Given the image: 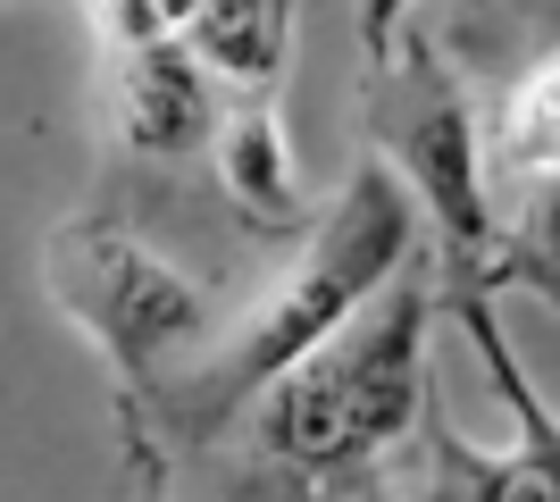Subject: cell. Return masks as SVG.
Returning a JSON list of instances; mask_svg holds the SVG:
<instances>
[{
    "label": "cell",
    "mask_w": 560,
    "mask_h": 502,
    "mask_svg": "<svg viewBox=\"0 0 560 502\" xmlns=\"http://www.w3.org/2000/svg\"><path fill=\"white\" fill-rule=\"evenodd\" d=\"M419 335H427V311H419V293H401L376 327H360L351 343L293 369L277 385V402H268V444H284L302 460L394 444L410 428V410H419Z\"/></svg>",
    "instance_id": "cell-1"
},
{
    "label": "cell",
    "mask_w": 560,
    "mask_h": 502,
    "mask_svg": "<svg viewBox=\"0 0 560 502\" xmlns=\"http://www.w3.org/2000/svg\"><path fill=\"white\" fill-rule=\"evenodd\" d=\"M394 252H401V201L385 192V176H369V185L351 192V218L335 226L318 252H310V268L293 277V285L277 293V311L252 327V343H243V369H284V360H302L318 335L335 327V318L360 302V293L394 268Z\"/></svg>",
    "instance_id": "cell-2"
},
{
    "label": "cell",
    "mask_w": 560,
    "mask_h": 502,
    "mask_svg": "<svg viewBox=\"0 0 560 502\" xmlns=\"http://www.w3.org/2000/svg\"><path fill=\"white\" fill-rule=\"evenodd\" d=\"M117 135L151 160H176L210 135V101H201V68H192V50L176 43H142L126 50V68H117Z\"/></svg>",
    "instance_id": "cell-3"
},
{
    "label": "cell",
    "mask_w": 560,
    "mask_h": 502,
    "mask_svg": "<svg viewBox=\"0 0 560 502\" xmlns=\"http://www.w3.org/2000/svg\"><path fill=\"white\" fill-rule=\"evenodd\" d=\"M185 43L234 84H268L284 68V0H192Z\"/></svg>",
    "instance_id": "cell-4"
},
{
    "label": "cell",
    "mask_w": 560,
    "mask_h": 502,
    "mask_svg": "<svg viewBox=\"0 0 560 502\" xmlns=\"http://www.w3.org/2000/svg\"><path fill=\"white\" fill-rule=\"evenodd\" d=\"M502 160H511V167H536V176H560V59H544V68L511 93Z\"/></svg>",
    "instance_id": "cell-5"
},
{
    "label": "cell",
    "mask_w": 560,
    "mask_h": 502,
    "mask_svg": "<svg viewBox=\"0 0 560 502\" xmlns=\"http://www.w3.org/2000/svg\"><path fill=\"white\" fill-rule=\"evenodd\" d=\"M226 160H234V185L252 192L259 210H268V201H284V160H277V126L259 118V109H252V118H243V126H234V151H226Z\"/></svg>",
    "instance_id": "cell-6"
},
{
    "label": "cell",
    "mask_w": 560,
    "mask_h": 502,
    "mask_svg": "<svg viewBox=\"0 0 560 502\" xmlns=\"http://www.w3.org/2000/svg\"><path fill=\"white\" fill-rule=\"evenodd\" d=\"M419 151L435 160V167H427V185H435V192L452 201V218H468V192H460V118L444 109V118H435V126L419 135Z\"/></svg>",
    "instance_id": "cell-7"
},
{
    "label": "cell",
    "mask_w": 560,
    "mask_h": 502,
    "mask_svg": "<svg viewBox=\"0 0 560 502\" xmlns=\"http://www.w3.org/2000/svg\"><path fill=\"white\" fill-rule=\"evenodd\" d=\"M101 25H109L126 50H142V43H167V0H101Z\"/></svg>",
    "instance_id": "cell-8"
},
{
    "label": "cell",
    "mask_w": 560,
    "mask_h": 502,
    "mask_svg": "<svg viewBox=\"0 0 560 502\" xmlns=\"http://www.w3.org/2000/svg\"><path fill=\"white\" fill-rule=\"evenodd\" d=\"M527 235L560 260V176H544V201H536V218H527Z\"/></svg>",
    "instance_id": "cell-9"
}]
</instances>
